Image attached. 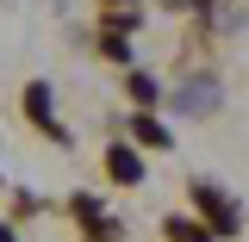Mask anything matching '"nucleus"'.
<instances>
[{
  "label": "nucleus",
  "mask_w": 249,
  "mask_h": 242,
  "mask_svg": "<svg viewBox=\"0 0 249 242\" xmlns=\"http://www.w3.org/2000/svg\"><path fill=\"white\" fill-rule=\"evenodd\" d=\"M168 106H175V118H212L218 106H224V81H212V75L175 81L168 87Z\"/></svg>",
  "instance_id": "f03ea898"
},
{
  "label": "nucleus",
  "mask_w": 249,
  "mask_h": 242,
  "mask_svg": "<svg viewBox=\"0 0 249 242\" xmlns=\"http://www.w3.org/2000/svg\"><path fill=\"white\" fill-rule=\"evenodd\" d=\"M131 137H137L143 149H168V143H175V130L156 118V112H131Z\"/></svg>",
  "instance_id": "423d86ee"
},
{
  "label": "nucleus",
  "mask_w": 249,
  "mask_h": 242,
  "mask_svg": "<svg viewBox=\"0 0 249 242\" xmlns=\"http://www.w3.org/2000/svg\"><path fill=\"white\" fill-rule=\"evenodd\" d=\"M106 174L119 186H143V155L131 149V143H112V149H106Z\"/></svg>",
  "instance_id": "20e7f679"
},
{
  "label": "nucleus",
  "mask_w": 249,
  "mask_h": 242,
  "mask_svg": "<svg viewBox=\"0 0 249 242\" xmlns=\"http://www.w3.org/2000/svg\"><path fill=\"white\" fill-rule=\"evenodd\" d=\"M193 205L206 211V230H212L218 242L243 236V205H237V199H231L218 180H193Z\"/></svg>",
  "instance_id": "f257e3e1"
},
{
  "label": "nucleus",
  "mask_w": 249,
  "mask_h": 242,
  "mask_svg": "<svg viewBox=\"0 0 249 242\" xmlns=\"http://www.w3.org/2000/svg\"><path fill=\"white\" fill-rule=\"evenodd\" d=\"M112 6H119V0H112ZM124 6H137V0H124Z\"/></svg>",
  "instance_id": "9d476101"
},
{
  "label": "nucleus",
  "mask_w": 249,
  "mask_h": 242,
  "mask_svg": "<svg viewBox=\"0 0 249 242\" xmlns=\"http://www.w3.org/2000/svg\"><path fill=\"white\" fill-rule=\"evenodd\" d=\"M25 112L37 118V130H44L50 143H69V130H62L56 112H50V87H44V81H31V87H25Z\"/></svg>",
  "instance_id": "7ed1b4c3"
},
{
  "label": "nucleus",
  "mask_w": 249,
  "mask_h": 242,
  "mask_svg": "<svg viewBox=\"0 0 249 242\" xmlns=\"http://www.w3.org/2000/svg\"><path fill=\"white\" fill-rule=\"evenodd\" d=\"M75 217L88 224V242H112V236H119V224L100 211V199H93V193H75Z\"/></svg>",
  "instance_id": "39448f33"
},
{
  "label": "nucleus",
  "mask_w": 249,
  "mask_h": 242,
  "mask_svg": "<svg viewBox=\"0 0 249 242\" xmlns=\"http://www.w3.org/2000/svg\"><path fill=\"white\" fill-rule=\"evenodd\" d=\"M0 242H13V224H0Z\"/></svg>",
  "instance_id": "1a4fd4ad"
},
{
  "label": "nucleus",
  "mask_w": 249,
  "mask_h": 242,
  "mask_svg": "<svg viewBox=\"0 0 249 242\" xmlns=\"http://www.w3.org/2000/svg\"><path fill=\"white\" fill-rule=\"evenodd\" d=\"M162 99H168V93H162V81H156V75H143V68H137V75H131V106H137V112H156Z\"/></svg>",
  "instance_id": "0eeeda50"
},
{
  "label": "nucleus",
  "mask_w": 249,
  "mask_h": 242,
  "mask_svg": "<svg viewBox=\"0 0 249 242\" xmlns=\"http://www.w3.org/2000/svg\"><path fill=\"white\" fill-rule=\"evenodd\" d=\"M162 230H168V242H218L199 217H175V211H168V224H162Z\"/></svg>",
  "instance_id": "6e6552de"
}]
</instances>
